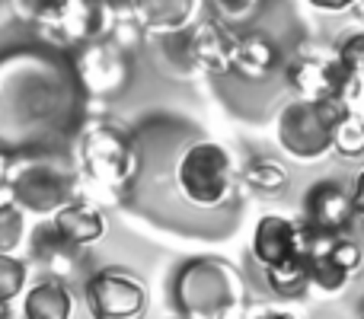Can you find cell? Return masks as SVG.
Wrapping results in <instances>:
<instances>
[{
	"instance_id": "cell-1",
	"label": "cell",
	"mask_w": 364,
	"mask_h": 319,
	"mask_svg": "<svg viewBox=\"0 0 364 319\" xmlns=\"http://www.w3.org/2000/svg\"><path fill=\"white\" fill-rule=\"evenodd\" d=\"M240 301H243V281L237 269L220 259H192L173 278V303L182 316H227L240 307Z\"/></svg>"
},
{
	"instance_id": "cell-2",
	"label": "cell",
	"mask_w": 364,
	"mask_h": 319,
	"mask_svg": "<svg viewBox=\"0 0 364 319\" xmlns=\"http://www.w3.org/2000/svg\"><path fill=\"white\" fill-rule=\"evenodd\" d=\"M352 112L342 96H326V99H301L278 112V144L288 157L301 163L323 160L333 151V128Z\"/></svg>"
},
{
	"instance_id": "cell-3",
	"label": "cell",
	"mask_w": 364,
	"mask_h": 319,
	"mask_svg": "<svg viewBox=\"0 0 364 319\" xmlns=\"http://www.w3.org/2000/svg\"><path fill=\"white\" fill-rule=\"evenodd\" d=\"M233 160L218 141H192L179 153L173 182L179 195L198 211H218L233 198Z\"/></svg>"
},
{
	"instance_id": "cell-4",
	"label": "cell",
	"mask_w": 364,
	"mask_h": 319,
	"mask_svg": "<svg viewBox=\"0 0 364 319\" xmlns=\"http://www.w3.org/2000/svg\"><path fill=\"white\" fill-rule=\"evenodd\" d=\"M80 166L96 185L128 188L141 173V151L122 128L109 121H93L80 138Z\"/></svg>"
},
{
	"instance_id": "cell-5",
	"label": "cell",
	"mask_w": 364,
	"mask_h": 319,
	"mask_svg": "<svg viewBox=\"0 0 364 319\" xmlns=\"http://www.w3.org/2000/svg\"><path fill=\"white\" fill-rule=\"evenodd\" d=\"M115 23H119V13L112 0H58L38 26L55 42L80 48V45L109 38Z\"/></svg>"
},
{
	"instance_id": "cell-6",
	"label": "cell",
	"mask_w": 364,
	"mask_h": 319,
	"mask_svg": "<svg viewBox=\"0 0 364 319\" xmlns=\"http://www.w3.org/2000/svg\"><path fill=\"white\" fill-rule=\"evenodd\" d=\"M10 185L16 201L29 214H58L64 205L74 201L77 192L74 173L48 160H13Z\"/></svg>"
},
{
	"instance_id": "cell-7",
	"label": "cell",
	"mask_w": 364,
	"mask_h": 319,
	"mask_svg": "<svg viewBox=\"0 0 364 319\" xmlns=\"http://www.w3.org/2000/svg\"><path fill=\"white\" fill-rule=\"evenodd\" d=\"M179 36V55L186 67L205 70L211 77L233 74V55H237V36L220 19H195Z\"/></svg>"
},
{
	"instance_id": "cell-8",
	"label": "cell",
	"mask_w": 364,
	"mask_h": 319,
	"mask_svg": "<svg viewBox=\"0 0 364 319\" xmlns=\"http://www.w3.org/2000/svg\"><path fill=\"white\" fill-rule=\"evenodd\" d=\"M288 83L301 99H326V96H342L346 102H352L361 93L364 77L352 74L339 58H314L301 55L288 64Z\"/></svg>"
},
{
	"instance_id": "cell-9",
	"label": "cell",
	"mask_w": 364,
	"mask_h": 319,
	"mask_svg": "<svg viewBox=\"0 0 364 319\" xmlns=\"http://www.w3.org/2000/svg\"><path fill=\"white\" fill-rule=\"evenodd\" d=\"M74 70L83 96L112 99L119 90H125L132 64H128V51H122L112 38H100V42L74 48Z\"/></svg>"
},
{
	"instance_id": "cell-10",
	"label": "cell",
	"mask_w": 364,
	"mask_h": 319,
	"mask_svg": "<svg viewBox=\"0 0 364 319\" xmlns=\"http://www.w3.org/2000/svg\"><path fill=\"white\" fill-rule=\"evenodd\" d=\"M83 301L100 319H134L147 310V288L122 269H102L90 275Z\"/></svg>"
},
{
	"instance_id": "cell-11",
	"label": "cell",
	"mask_w": 364,
	"mask_h": 319,
	"mask_svg": "<svg viewBox=\"0 0 364 319\" xmlns=\"http://www.w3.org/2000/svg\"><path fill=\"white\" fill-rule=\"evenodd\" d=\"M304 243H307V224H294L284 214H265L252 230V259L256 265L269 269L291 256H304Z\"/></svg>"
},
{
	"instance_id": "cell-12",
	"label": "cell",
	"mask_w": 364,
	"mask_h": 319,
	"mask_svg": "<svg viewBox=\"0 0 364 319\" xmlns=\"http://www.w3.org/2000/svg\"><path fill=\"white\" fill-rule=\"evenodd\" d=\"M304 217H307L304 224H310L314 230L346 233L352 220H358L355 195L346 192L339 182H316L307 192V201H304Z\"/></svg>"
},
{
	"instance_id": "cell-13",
	"label": "cell",
	"mask_w": 364,
	"mask_h": 319,
	"mask_svg": "<svg viewBox=\"0 0 364 319\" xmlns=\"http://www.w3.org/2000/svg\"><path fill=\"white\" fill-rule=\"evenodd\" d=\"M144 36H173L195 23V0H128Z\"/></svg>"
},
{
	"instance_id": "cell-14",
	"label": "cell",
	"mask_w": 364,
	"mask_h": 319,
	"mask_svg": "<svg viewBox=\"0 0 364 319\" xmlns=\"http://www.w3.org/2000/svg\"><path fill=\"white\" fill-rule=\"evenodd\" d=\"M51 224L58 227L70 246H93L106 237V214L93 205V201H70L58 214H51Z\"/></svg>"
},
{
	"instance_id": "cell-15",
	"label": "cell",
	"mask_w": 364,
	"mask_h": 319,
	"mask_svg": "<svg viewBox=\"0 0 364 319\" xmlns=\"http://www.w3.org/2000/svg\"><path fill=\"white\" fill-rule=\"evenodd\" d=\"M278 64V45L265 32H243L237 36V55H233V70L246 80H265Z\"/></svg>"
},
{
	"instance_id": "cell-16",
	"label": "cell",
	"mask_w": 364,
	"mask_h": 319,
	"mask_svg": "<svg viewBox=\"0 0 364 319\" xmlns=\"http://www.w3.org/2000/svg\"><path fill=\"white\" fill-rule=\"evenodd\" d=\"M74 313V297L61 278H45L36 288L26 291L23 297V316L26 319H68Z\"/></svg>"
},
{
	"instance_id": "cell-17",
	"label": "cell",
	"mask_w": 364,
	"mask_h": 319,
	"mask_svg": "<svg viewBox=\"0 0 364 319\" xmlns=\"http://www.w3.org/2000/svg\"><path fill=\"white\" fill-rule=\"evenodd\" d=\"M262 271H265V284L272 288V294L282 297V301H301V297L307 294V288L314 284L304 256H291V259H284V262H275Z\"/></svg>"
},
{
	"instance_id": "cell-18",
	"label": "cell",
	"mask_w": 364,
	"mask_h": 319,
	"mask_svg": "<svg viewBox=\"0 0 364 319\" xmlns=\"http://www.w3.org/2000/svg\"><path fill=\"white\" fill-rule=\"evenodd\" d=\"M26 237V207L16 201L10 182H0V252L19 249Z\"/></svg>"
},
{
	"instance_id": "cell-19",
	"label": "cell",
	"mask_w": 364,
	"mask_h": 319,
	"mask_svg": "<svg viewBox=\"0 0 364 319\" xmlns=\"http://www.w3.org/2000/svg\"><path fill=\"white\" fill-rule=\"evenodd\" d=\"M333 151L346 160L364 157V119L355 112H348L339 125L333 128Z\"/></svg>"
},
{
	"instance_id": "cell-20",
	"label": "cell",
	"mask_w": 364,
	"mask_h": 319,
	"mask_svg": "<svg viewBox=\"0 0 364 319\" xmlns=\"http://www.w3.org/2000/svg\"><path fill=\"white\" fill-rule=\"evenodd\" d=\"M243 182L256 192H282L288 185V169L275 160H252L243 169Z\"/></svg>"
},
{
	"instance_id": "cell-21",
	"label": "cell",
	"mask_w": 364,
	"mask_h": 319,
	"mask_svg": "<svg viewBox=\"0 0 364 319\" xmlns=\"http://www.w3.org/2000/svg\"><path fill=\"white\" fill-rule=\"evenodd\" d=\"M205 4L211 6L214 19H220L224 26L237 29V26H246L252 16H256L262 0H205Z\"/></svg>"
},
{
	"instance_id": "cell-22",
	"label": "cell",
	"mask_w": 364,
	"mask_h": 319,
	"mask_svg": "<svg viewBox=\"0 0 364 319\" xmlns=\"http://www.w3.org/2000/svg\"><path fill=\"white\" fill-rule=\"evenodd\" d=\"M26 278H29V269L26 262H19L13 252H0V294L6 301H16L26 288Z\"/></svg>"
},
{
	"instance_id": "cell-23",
	"label": "cell",
	"mask_w": 364,
	"mask_h": 319,
	"mask_svg": "<svg viewBox=\"0 0 364 319\" xmlns=\"http://www.w3.org/2000/svg\"><path fill=\"white\" fill-rule=\"evenodd\" d=\"M333 259L348 271V275H358L364 265V249L355 239H348L346 233H336L333 237Z\"/></svg>"
},
{
	"instance_id": "cell-24",
	"label": "cell",
	"mask_w": 364,
	"mask_h": 319,
	"mask_svg": "<svg viewBox=\"0 0 364 319\" xmlns=\"http://www.w3.org/2000/svg\"><path fill=\"white\" fill-rule=\"evenodd\" d=\"M336 58H339L352 74L364 77V32H352V36L342 38L339 48H336Z\"/></svg>"
},
{
	"instance_id": "cell-25",
	"label": "cell",
	"mask_w": 364,
	"mask_h": 319,
	"mask_svg": "<svg viewBox=\"0 0 364 319\" xmlns=\"http://www.w3.org/2000/svg\"><path fill=\"white\" fill-rule=\"evenodd\" d=\"M58 0H13V13H16L19 19H26V23H42L45 13L55 6Z\"/></svg>"
},
{
	"instance_id": "cell-26",
	"label": "cell",
	"mask_w": 364,
	"mask_h": 319,
	"mask_svg": "<svg viewBox=\"0 0 364 319\" xmlns=\"http://www.w3.org/2000/svg\"><path fill=\"white\" fill-rule=\"evenodd\" d=\"M310 6L316 10H326V13H342V10H352L355 0H307Z\"/></svg>"
},
{
	"instance_id": "cell-27",
	"label": "cell",
	"mask_w": 364,
	"mask_h": 319,
	"mask_svg": "<svg viewBox=\"0 0 364 319\" xmlns=\"http://www.w3.org/2000/svg\"><path fill=\"white\" fill-rule=\"evenodd\" d=\"M352 195H355V211H358V220H361V227H364V169L358 173V179H355Z\"/></svg>"
},
{
	"instance_id": "cell-28",
	"label": "cell",
	"mask_w": 364,
	"mask_h": 319,
	"mask_svg": "<svg viewBox=\"0 0 364 319\" xmlns=\"http://www.w3.org/2000/svg\"><path fill=\"white\" fill-rule=\"evenodd\" d=\"M10 173H13V157L0 151V182H10Z\"/></svg>"
},
{
	"instance_id": "cell-29",
	"label": "cell",
	"mask_w": 364,
	"mask_h": 319,
	"mask_svg": "<svg viewBox=\"0 0 364 319\" xmlns=\"http://www.w3.org/2000/svg\"><path fill=\"white\" fill-rule=\"evenodd\" d=\"M6 303H10V301H6V297H4V294H0V319H4L6 313H10V310H6Z\"/></svg>"
},
{
	"instance_id": "cell-30",
	"label": "cell",
	"mask_w": 364,
	"mask_h": 319,
	"mask_svg": "<svg viewBox=\"0 0 364 319\" xmlns=\"http://www.w3.org/2000/svg\"><path fill=\"white\" fill-rule=\"evenodd\" d=\"M352 10H355V13H358V16H361V19H364V0H355V6H352Z\"/></svg>"
}]
</instances>
